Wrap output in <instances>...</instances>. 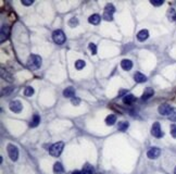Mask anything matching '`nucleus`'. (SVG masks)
I'll return each instance as SVG.
<instances>
[{
	"instance_id": "nucleus-32",
	"label": "nucleus",
	"mask_w": 176,
	"mask_h": 174,
	"mask_svg": "<svg viewBox=\"0 0 176 174\" xmlns=\"http://www.w3.org/2000/svg\"><path fill=\"white\" fill-rule=\"evenodd\" d=\"M72 104H74V106H78V104H80V100L78 99V98H76V97H73V98H72Z\"/></svg>"
},
{
	"instance_id": "nucleus-17",
	"label": "nucleus",
	"mask_w": 176,
	"mask_h": 174,
	"mask_svg": "<svg viewBox=\"0 0 176 174\" xmlns=\"http://www.w3.org/2000/svg\"><path fill=\"white\" fill-rule=\"evenodd\" d=\"M39 123H40V116H39L38 114H34L33 119H32L31 122H30V126H31V128H36V126L39 125Z\"/></svg>"
},
{
	"instance_id": "nucleus-36",
	"label": "nucleus",
	"mask_w": 176,
	"mask_h": 174,
	"mask_svg": "<svg viewBox=\"0 0 176 174\" xmlns=\"http://www.w3.org/2000/svg\"><path fill=\"white\" fill-rule=\"evenodd\" d=\"M174 174H176V168H175V170H174Z\"/></svg>"
},
{
	"instance_id": "nucleus-13",
	"label": "nucleus",
	"mask_w": 176,
	"mask_h": 174,
	"mask_svg": "<svg viewBox=\"0 0 176 174\" xmlns=\"http://www.w3.org/2000/svg\"><path fill=\"white\" fill-rule=\"evenodd\" d=\"M148 37H149V32L147 31V30H142L140 32H138V34H137L138 40L145 42L146 39H148Z\"/></svg>"
},
{
	"instance_id": "nucleus-3",
	"label": "nucleus",
	"mask_w": 176,
	"mask_h": 174,
	"mask_svg": "<svg viewBox=\"0 0 176 174\" xmlns=\"http://www.w3.org/2000/svg\"><path fill=\"white\" fill-rule=\"evenodd\" d=\"M52 39L54 42L58 45H62V44L65 43L66 40V37H65L64 33L61 30H56V31L52 33Z\"/></svg>"
},
{
	"instance_id": "nucleus-2",
	"label": "nucleus",
	"mask_w": 176,
	"mask_h": 174,
	"mask_svg": "<svg viewBox=\"0 0 176 174\" xmlns=\"http://www.w3.org/2000/svg\"><path fill=\"white\" fill-rule=\"evenodd\" d=\"M63 148H64V143L62 142H58V143H54V145H51L49 148V154L52 157H59L61 155V152L63 151Z\"/></svg>"
},
{
	"instance_id": "nucleus-22",
	"label": "nucleus",
	"mask_w": 176,
	"mask_h": 174,
	"mask_svg": "<svg viewBox=\"0 0 176 174\" xmlns=\"http://www.w3.org/2000/svg\"><path fill=\"white\" fill-rule=\"evenodd\" d=\"M130 128V123L126 122V121H122V122H119V125H118V130L120 132H126L127 128Z\"/></svg>"
},
{
	"instance_id": "nucleus-26",
	"label": "nucleus",
	"mask_w": 176,
	"mask_h": 174,
	"mask_svg": "<svg viewBox=\"0 0 176 174\" xmlns=\"http://www.w3.org/2000/svg\"><path fill=\"white\" fill-rule=\"evenodd\" d=\"M69 25L71 27H76L78 25V20L76 18H71L69 21Z\"/></svg>"
},
{
	"instance_id": "nucleus-12",
	"label": "nucleus",
	"mask_w": 176,
	"mask_h": 174,
	"mask_svg": "<svg viewBox=\"0 0 176 174\" xmlns=\"http://www.w3.org/2000/svg\"><path fill=\"white\" fill-rule=\"evenodd\" d=\"M121 66H122L123 70L130 71V70L133 68V62L130 61V59H124V60H122V62H121Z\"/></svg>"
},
{
	"instance_id": "nucleus-14",
	"label": "nucleus",
	"mask_w": 176,
	"mask_h": 174,
	"mask_svg": "<svg viewBox=\"0 0 176 174\" xmlns=\"http://www.w3.org/2000/svg\"><path fill=\"white\" fill-rule=\"evenodd\" d=\"M134 80L137 83H145L147 81V76H146L145 74L140 73V72H136L134 74Z\"/></svg>"
},
{
	"instance_id": "nucleus-33",
	"label": "nucleus",
	"mask_w": 176,
	"mask_h": 174,
	"mask_svg": "<svg viewBox=\"0 0 176 174\" xmlns=\"http://www.w3.org/2000/svg\"><path fill=\"white\" fill-rule=\"evenodd\" d=\"M33 0H30V1H27V0H22V4H24V6H31V4H33Z\"/></svg>"
},
{
	"instance_id": "nucleus-5",
	"label": "nucleus",
	"mask_w": 176,
	"mask_h": 174,
	"mask_svg": "<svg viewBox=\"0 0 176 174\" xmlns=\"http://www.w3.org/2000/svg\"><path fill=\"white\" fill-rule=\"evenodd\" d=\"M158 111H159V113H160L161 116H170L171 114L173 113V111H174V109L170 106L168 104H161L160 107H159V109H158Z\"/></svg>"
},
{
	"instance_id": "nucleus-35",
	"label": "nucleus",
	"mask_w": 176,
	"mask_h": 174,
	"mask_svg": "<svg viewBox=\"0 0 176 174\" xmlns=\"http://www.w3.org/2000/svg\"><path fill=\"white\" fill-rule=\"evenodd\" d=\"M72 174H80V171H74Z\"/></svg>"
},
{
	"instance_id": "nucleus-1",
	"label": "nucleus",
	"mask_w": 176,
	"mask_h": 174,
	"mask_svg": "<svg viewBox=\"0 0 176 174\" xmlns=\"http://www.w3.org/2000/svg\"><path fill=\"white\" fill-rule=\"evenodd\" d=\"M42 59L40 56L38 54H31L28 59H27V68L30 70H38L40 66H42Z\"/></svg>"
},
{
	"instance_id": "nucleus-21",
	"label": "nucleus",
	"mask_w": 176,
	"mask_h": 174,
	"mask_svg": "<svg viewBox=\"0 0 176 174\" xmlns=\"http://www.w3.org/2000/svg\"><path fill=\"white\" fill-rule=\"evenodd\" d=\"M54 172L56 174H62L64 172V168L60 162H56L54 166Z\"/></svg>"
},
{
	"instance_id": "nucleus-9",
	"label": "nucleus",
	"mask_w": 176,
	"mask_h": 174,
	"mask_svg": "<svg viewBox=\"0 0 176 174\" xmlns=\"http://www.w3.org/2000/svg\"><path fill=\"white\" fill-rule=\"evenodd\" d=\"M9 34H10V27L9 25H2L1 26V38H0V42L4 43V40H7L9 37Z\"/></svg>"
},
{
	"instance_id": "nucleus-8",
	"label": "nucleus",
	"mask_w": 176,
	"mask_h": 174,
	"mask_svg": "<svg viewBox=\"0 0 176 174\" xmlns=\"http://www.w3.org/2000/svg\"><path fill=\"white\" fill-rule=\"evenodd\" d=\"M161 155V149L158 147H152L150 148L148 152H147V157L149 159H158Z\"/></svg>"
},
{
	"instance_id": "nucleus-34",
	"label": "nucleus",
	"mask_w": 176,
	"mask_h": 174,
	"mask_svg": "<svg viewBox=\"0 0 176 174\" xmlns=\"http://www.w3.org/2000/svg\"><path fill=\"white\" fill-rule=\"evenodd\" d=\"M123 95H125L126 96L127 95V90H125V89H122V90H120V93H119V96H123Z\"/></svg>"
},
{
	"instance_id": "nucleus-7",
	"label": "nucleus",
	"mask_w": 176,
	"mask_h": 174,
	"mask_svg": "<svg viewBox=\"0 0 176 174\" xmlns=\"http://www.w3.org/2000/svg\"><path fill=\"white\" fill-rule=\"evenodd\" d=\"M23 109V104L20 100H13L10 102V110L14 113H20Z\"/></svg>"
},
{
	"instance_id": "nucleus-24",
	"label": "nucleus",
	"mask_w": 176,
	"mask_h": 174,
	"mask_svg": "<svg viewBox=\"0 0 176 174\" xmlns=\"http://www.w3.org/2000/svg\"><path fill=\"white\" fill-rule=\"evenodd\" d=\"M33 94H34V88L31 87V86H27L26 88L24 89V95H25L26 97L33 96Z\"/></svg>"
},
{
	"instance_id": "nucleus-19",
	"label": "nucleus",
	"mask_w": 176,
	"mask_h": 174,
	"mask_svg": "<svg viewBox=\"0 0 176 174\" xmlns=\"http://www.w3.org/2000/svg\"><path fill=\"white\" fill-rule=\"evenodd\" d=\"M166 16H168V21H171V22H173V21H176V11L174 8H171L168 9V13H166Z\"/></svg>"
},
{
	"instance_id": "nucleus-20",
	"label": "nucleus",
	"mask_w": 176,
	"mask_h": 174,
	"mask_svg": "<svg viewBox=\"0 0 176 174\" xmlns=\"http://www.w3.org/2000/svg\"><path fill=\"white\" fill-rule=\"evenodd\" d=\"M115 122H116V116H115L114 114H109V116L106 118V124L109 125V126L114 125Z\"/></svg>"
},
{
	"instance_id": "nucleus-4",
	"label": "nucleus",
	"mask_w": 176,
	"mask_h": 174,
	"mask_svg": "<svg viewBox=\"0 0 176 174\" xmlns=\"http://www.w3.org/2000/svg\"><path fill=\"white\" fill-rule=\"evenodd\" d=\"M7 149H8V155L10 159L12 161H16L19 159V149H18V147L13 144H9Z\"/></svg>"
},
{
	"instance_id": "nucleus-10",
	"label": "nucleus",
	"mask_w": 176,
	"mask_h": 174,
	"mask_svg": "<svg viewBox=\"0 0 176 174\" xmlns=\"http://www.w3.org/2000/svg\"><path fill=\"white\" fill-rule=\"evenodd\" d=\"M63 96H64L65 98H73V97L75 96V89L73 88L72 86L66 87V88L63 90Z\"/></svg>"
},
{
	"instance_id": "nucleus-29",
	"label": "nucleus",
	"mask_w": 176,
	"mask_h": 174,
	"mask_svg": "<svg viewBox=\"0 0 176 174\" xmlns=\"http://www.w3.org/2000/svg\"><path fill=\"white\" fill-rule=\"evenodd\" d=\"M150 2H151V4H153V6H156V7L162 6V4H164V1H163V0H151Z\"/></svg>"
},
{
	"instance_id": "nucleus-23",
	"label": "nucleus",
	"mask_w": 176,
	"mask_h": 174,
	"mask_svg": "<svg viewBox=\"0 0 176 174\" xmlns=\"http://www.w3.org/2000/svg\"><path fill=\"white\" fill-rule=\"evenodd\" d=\"M102 18H103L106 21H112V20H113V13H112V12H110V11L104 10Z\"/></svg>"
},
{
	"instance_id": "nucleus-28",
	"label": "nucleus",
	"mask_w": 176,
	"mask_h": 174,
	"mask_svg": "<svg viewBox=\"0 0 176 174\" xmlns=\"http://www.w3.org/2000/svg\"><path fill=\"white\" fill-rule=\"evenodd\" d=\"M88 47H89V49H90V51H92V54H97V46L95 45V44L90 43Z\"/></svg>"
},
{
	"instance_id": "nucleus-27",
	"label": "nucleus",
	"mask_w": 176,
	"mask_h": 174,
	"mask_svg": "<svg viewBox=\"0 0 176 174\" xmlns=\"http://www.w3.org/2000/svg\"><path fill=\"white\" fill-rule=\"evenodd\" d=\"M104 10H107V11H110V12H112V13H114V12H115L114 6H113L112 4H108L107 6H106V8H104Z\"/></svg>"
},
{
	"instance_id": "nucleus-15",
	"label": "nucleus",
	"mask_w": 176,
	"mask_h": 174,
	"mask_svg": "<svg viewBox=\"0 0 176 174\" xmlns=\"http://www.w3.org/2000/svg\"><path fill=\"white\" fill-rule=\"evenodd\" d=\"M153 94H154V90H153L152 88L148 87V88L144 92V94H142V100H148L149 98H151V97L153 96Z\"/></svg>"
},
{
	"instance_id": "nucleus-18",
	"label": "nucleus",
	"mask_w": 176,
	"mask_h": 174,
	"mask_svg": "<svg viewBox=\"0 0 176 174\" xmlns=\"http://www.w3.org/2000/svg\"><path fill=\"white\" fill-rule=\"evenodd\" d=\"M94 168H92L90 164L86 163L84 166H83V170L80 171V174H94Z\"/></svg>"
},
{
	"instance_id": "nucleus-6",
	"label": "nucleus",
	"mask_w": 176,
	"mask_h": 174,
	"mask_svg": "<svg viewBox=\"0 0 176 174\" xmlns=\"http://www.w3.org/2000/svg\"><path fill=\"white\" fill-rule=\"evenodd\" d=\"M151 134H152V136L157 137V138H161L163 136V132L161 130V125L159 122L153 123L152 128H151Z\"/></svg>"
},
{
	"instance_id": "nucleus-25",
	"label": "nucleus",
	"mask_w": 176,
	"mask_h": 174,
	"mask_svg": "<svg viewBox=\"0 0 176 174\" xmlns=\"http://www.w3.org/2000/svg\"><path fill=\"white\" fill-rule=\"evenodd\" d=\"M85 66H86V62H85L84 60H77V61L75 62V68H76L77 70L84 69Z\"/></svg>"
},
{
	"instance_id": "nucleus-31",
	"label": "nucleus",
	"mask_w": 176,
	"mask_h": 174,
	"mask_svg": "<svg viewBox=\"0 0 176 174\" xmlns=\"http://www.w3.org/2000/svg\"><path fill=\"white\" fill-rule=\"evenodd\" d=\"M168 118H170V120H171V121H173V122H176V109H174L173 113L170 116H168Z\"/></svg>"
},
{
	"instance_id": "nucleus-11",
	"label": "nucleus",
	"mask_w": 176,
	"mask_h": 174,
	"mask_svg": "<svg viewBox=\"0 0 176 174\" xmlns=\"http://www.w3.org/2000/svg\"><path fill=\"white\" fill-rule=\"evenodd\" d=\"M100 21H101V16L99 14H92L88 18V22L92 25H98L100 23Z\"/></svg>"
},
{
	"instance_id": "nucleus-16",
	"label": "nucleus",
	"mask_w": 176,
	"mask_h": 174,
	"mask_svg": "<svg viewBox=\"0 0 176 174\" xmlns=\"http://www.w3.org/2000/svg\"><path fill=\"white\" fill-rule=\"evenodd\" d=\"M135 100H136V98L132 94H127L126 96L123 98V102L125 104H132L133 102H135Z\"/></svg>"
},
{
	"instance_id": "nucleus-30",
	"label": "nucleus",
	"mask_w": 176,
	"mask_h": 174,
	"mask_svg": "<svg viewBox=\"0 0 176 174\" xmlns=\"http://www.w3.org/2000/svg\"><path fill=\"white\" fill-rule=\"evenodd\" d=\"M171 135L176 138V124H172L171 125Z\"/></svg>"
}]
</instances>
